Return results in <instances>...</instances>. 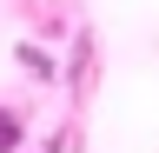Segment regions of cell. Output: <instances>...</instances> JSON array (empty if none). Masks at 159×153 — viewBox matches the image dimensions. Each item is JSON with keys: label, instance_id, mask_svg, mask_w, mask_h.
I'll return each instance as SVG.
<instances>
[{"label": "cell", "instance_id": "7a4b0ae2", "mask_svg": "<svg viewBox=\"0 0 159 153\" xmlns=\"http://www.w3.org/2000/svg\"><path fill=\"white\" fill-rule=\"evenodd\" d=\"M13 146H20V113L0 107V153H13Z\"/></svg>", "mask_w": 159, "mask_h": 153}, {"label": "cell", "instance_id": "6da1fadb", "mask_svg": "<svg viewBox=\"0 0 159 153\" xmlns=\"http://www.w3.org/2000/svg\"><path fill=\"white\" fill-rule=\"evenodd\" d=\"M20 67H27L33 80H53V60H47V53H40V47H20Z\"/></svg>", "mask_w": 159, "mask_h": 153}]
</instances>
